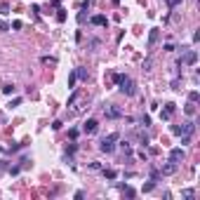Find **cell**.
Segmentation results:
<instances>
[{
  "instance_id": "obj_1",
  "label": "cell",
  "mask_w": 200,
  "mask_h": 200,
  "mask_svg": "<svg viewBox=\"0 0 200 200\" xmlns=\"http://www.w3.org/2000/svg\"><path fill=\"white\" fill-rule=\"evenodd\" d=\"M116 83H118V85H120V90H122V92H125V94H127V97H132V94H134V83H132V80H130V78H127V75H122V73H118V75H116Z\"/></svg>"
},
{
  "instance_id": "obj_2",
  "label": "cell",
  "mask_w": 200,
  "mask_h": 200,
  "mask_svg": "<svg viewBox=\"0 0 200 200\" xmlns=\"http://www.w3.org/2000/svg\"><path fill=\"white\" fill-rule=\"evenodd\" d=\"M118 139H120V134H118V132H113V134H108V137H104V139H101L99 148H101L104 153H111L113 148H116V141H118Z\"/></svg>"
},
{
  "instance_id": "obj_3",
  "label": "cell",
  "mask_w": 200,
  "mask_h": 200,
  "mask_svg": "<svg viewBox=\"0 0 200 200\" xmlns=\"http://www.w3.org/2000/svg\"><path fill=\"white\" fill-rule=\"evenodd\" d=\"M195 61H198V52H195V50H188V52H186L184 57H181L179 66H181V64H188V66H193Z\"/></svg>"
},
{
  "instance_id": "obj_4",
  "label": "cell",
  "mask_w": 200,
  "mask_h": 200,
  "mask_svg": "<svg viewBox=\"0 0 200 200\" xmlns=\"http://www.w3.org/2000/svg\"><path fill=\"white\" fill-rule=\"evenodd\" d=\"M184 155H186L184 148H172V151H169V160H172L174 165H179L181 160H184Z\"/></svg>"
},
{
  "instance_id": "obj_5",
  "label": "cell",
  "mask_w": 200,
  "mask_h": 200,
  "mask_svg": "<svg viewBox=\"0 0 200 200\" xmlns=\"http://www.w3.org/2000/svg\"><path fill=\"white\" fill-rule=\"evenodd\" d=\"M97 127H99V122H97L94 118H90V120H85L83 132H85V134H94V132H97Z\"/></svg>"
},
{
  "instance_id": "obj_6",
  "label": "cell",
  "mask_w": 200,
  "mask_h": 200,
  "mask_svg": "<svg viewBox=\"0 0 200 200\" xmlns=\"http://www.w3.org/2000/svg\"><path fill=\"white\" fill-rule=\"evenodd\" d=\"M104 113H106V118H120V116H122V111L116 108V106H106Z\"/></svg>"
},
{
  "instance_id": "obj_7",
  "label": "cell",
  "mask_w": 200,
  "mask_h": 200,
  "mask_svg": "<svg viewBox=\"0 0 200 200\" xmlns=\"http://www.w3.org/2000/svg\"><path fill=\"white\" fill-rule=\"evenodd\" d=\"M158 36H160V28H151V33H148V50L158 42Z\"/></svg>"
},
{
  "instance_id": "obj_8",
  "label": "cell",
  "mask_w": 200,
  "mask_h": 200,
  "mask_svg": "<svg viewBox=\"0 0 200 200\" xmlns=\"http://www.w3.org/2000/svg\"><path fill=\"white\" fill-rule=\"evenodd\" d=\"M92 24H94V26H106L108 21H106L104 14H97V17H92Z\"/></svg>"
},
{
  "instance_id": "obj_9",
  "label": "cell",
  "mask_w": 200,
  "mask_h": 200,
  "mask_svg": "<svg viewBox=\"0 0 200 200\" xmlns=\"http://www.w3.org/2000/svg\"><path fill=\"white\" fill-rule=\"evenodd\" d=\"M174 172H177V165H174L172 160H169V163L163 167V174H174Z\"/></svg>"
},
{
  "instance_id": "obj_10",
  "label": "cell",
  "mask_w": 200,
  "mask_h": 200,
  "mask_svg": "<svg viewBox=\"0 0 200 200\" xmlns=\"http://www.w3.org/2000/svg\"><path fill=\"white\" fill-rule=\"evenodd\" d=\"M14 90H17V87H14L12 83H5V85H2V94H14Z\"/></svg>"
},
{
  "instance_id": "obj_11",
  "label": "cell",
  "mask_w": 200,
  "mask_h": 200,
  "mask_svg": "<svg viewBox=\"0 0 200 200\" xmlns=\"http://www.w3.org/2000/svg\"><path fill=\"white\" fill-rule=\"evenodd\" d=\"M184 111H186V116H195V104H193V101H188Z\"/></svg>"
},
{
  "instance_id": "obj_12",
  "label": "cell",
  "mask_w": 200,
  "mask_h": 200,
  "mask_svg": "<svg viewBox=\"0 0 200 200\" xmlns=\"http://www.w3.org/2000/svg\"><path fill=\"white\" fill-rule=\"evenodd\" d=\"M75 78H78V73H75V71H71V75H69V90H73V85H75Z\"/></svg>"
},
{
  "instance_id": "obj_13",
  "label": "cell",
  "mask_w": 200,
  "mask_h": 200,
  "mask_svg": "<svg viewBox=\"0 0 200 200\" xmlns=\"http://www.w3.org/2000/svg\"><path fill=\"white\" fill-rule=\"evenodd\" d=\"M104 177H106V179H116L118 172H116V169H104Z\"/></svg>"
},
{
  "instance_id": "obj_14",
  "label": "cell",
  "mask_w": 200,
  "mask_h": 200,
  "mask_svg": "<svg viewBox=\"0 0 200 200\" xmlns=\"http://www.w3.org/2000/svg\"><path fill=\"white\" fill-rule=\"evenodd\" d=\"M57 21H66V10H57Z\"/></svg>"
},
{
  "instance_id": "obj_15",
  "label": "cell",
  "mask_w": 200,
  "mask_h": 200,
  "mask_svg": "<svg viewBox=\"0 0 200 200\" xmlns=\"http://www.w3.org/2000/svg\"><path fill=\"white\" fill-rule=\"evenodd\" d=\"M198 99H200V94H198L195 90H193V92H188V101H193V104H195Z\"/></svg>"
},
{
  "instance_id": "obj_16",
  "label": "cell",
  "mask_w": 200,
  "mask_h": 200,
  "mask_svg": "<svg viewBox=\"0 0 200 200\" xmlns=\"http://www.w3.org/2000/svg\"><path fill=\"white\" fill-rule=\"evenodd\" d=\"M153 186H155V181H148V184H144V193H148V191H153Z\"/></svg>"
},
{
  "instance_id": "obj_17",
  "label": "cell",
  "mask_w": 200,
  "mask_h": 200,
  "mask_svg": "<svg viewBox=\"0 0 200 200\" xmlns=\"http://www.w3.org/2000/svg\"><path fill=\"white\" fill-rule=\"evenodd\" d=\"M75 73H78V78H80V80H87V71H85V69L75 71Z\"/></svg>"
},
{
  "instance_id": "obj_18",
  "label": "cell",
  "mask_w": 200,
  "mask_h": 200,
  "mask_svg": "<svg viewBox=\"0 0 200 200\" xmlns=\"http://www.w3.org/2000/svg\"><path fill=\"white\" fill-rule=\"evenodd\" d=\"M174 108H177V104H172V101L165 104V111H167V113H174Z\"/></svg>"
},
{
  "instance_id": "obj_19",
  "label": "cell",
  "mask_w": 200,
  "mask_h": 200,
  "mask_svg": "<svg viewBox=\"0 0 200 200\" xmlns=\"http://www.w3.org/2000/svg\"><path fill=\"white\" fill-rule=\"evenodd\" d=\"M120 148H122V151H125V153H132V146H130V144H127V141H122V144H120Z\"/></svg>"
},
{
  "instance_id": "obj_20",
  "label": "cell",
  "mask_w": 200,
  "mask_h": 200,
  "mask_svg": "<svg viewBox=\"0 0 200 200\" xmlns=\"http://www.w3.org/2000/svg\"><path fill=\"white\" fill-rule=\"evenodd\" d=\"M122 193H125V195H130V198H132V195H134V191H132L130 186H122Z\"/></svg>"
},
{
  "instance_id": "obj_21",
  "label": "cell",
  "mask_w": 200,
  "mask_h": 200,
  "mask_svg": "<svg viewBox=\"0 0 200 200\" xmlns=\"http://www.w3.org/2000/svg\"><path fill=\"white\" fill-rule=\"evenodd\" d=\"M75 99H78V92H73V94L69 97V106H73V104H75Z\"/></svg>"
},
{
  "instance_id": "obj_22",
  "label": "cell",
  "mask_w": 200,
  "mask_h": 200,
  "mask_svg": "<svg viewBox=\"0 0 200 200\" xmlns=\"http://www.w3.org/2000/svg\"><path fill=\"white\" fill-rule=\"evenodd\" d=\"M181 195H184V198H193V191L186 188V191H181Z\"/></svg>"
},
{
  "instance_id": "obj_23",
  "label": "cell",
  "mask_w": 200,
  "mask_h": 200,
  "mask_svg": "<svg viewBox=\"0 0 200 200\" xmlns=\"http://www.w3.org/2000/svg\"><path fill=\"white\" fill-rule=\"evenodd\" d=\"M141 125H144V127L151 125V118H148V116H141Z\"/></svg>"
},
{
  "instance_id": "obj_24",
  "label": "cell",
  "mask_w": 200,
  "mask_h": 200,
  "mask_svg": "<svg viewBox=\"0 0 200 200\" xmlns=\"http://www.w3.org/2000/svg\"><path fill=\"white\" fill-rule=\"evenodd\" d=\"M179 2H181V0H169V7H177Z\"/></svg>"
},
{
  "instance_id": "obj_25",
  "label": "cell",
  "mask_w": 200,
  "mask_h": 200,
  "mask_svg": "<svg viewBox=\"0 0 200 200\" xmlns=\"http://www.w3.org/2000/svg\"><path fill=\"white\" fill-rule=\"evenodd\" d=\"M113 2H116V5H118V2H120V0H113Z\"/></svg>"
}]
</instances>
